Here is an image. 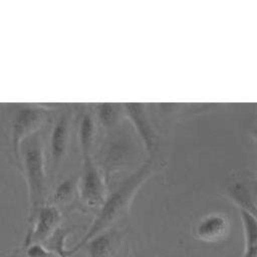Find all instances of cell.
I'll return each mask as SVG.
<instances>
[{
  "mask_svg": "<svg viewBox=\"0 0 257 257\" xmlns=\"http://www.w3.org/2000/svg\"><path fill=\"white\" fill-rule=\"evenodd\" d=\"M49 257H59V256H57L56 254H54V253H52V252H51V254L49 255Z\"/></svg>",
  "mask_w": 257,
  "mask_h": 257,
  "instance_id": "cell-16",
  "label": "cell"
},
{
  "mask_svg": "<svg viewBox=\"0 0 257 257\" xmlns=\"http://www.w3.org/2000/svg\"><path fill=\"white\" fill-rule=\"evenodd\" d=\"M230 232V220L222 213H210L203 216L194 228L196 239L205 243H219Z\"/></svg>",
  "mask_w": 257,
  "mask_h": 257,
  "instance_id": "cell-8",
  "label": "cell"
},
{
  "mask_svg": "<svg viewBox=\"0 0 257 257\" xmlns=\"http://www.w3.org/2000/svg\"><path fill=\"white\" fill-rule=\"evenodd\" d=\"M122 111L136 130L148 155L153 156L159 147L158 135L143 103H123Z\"/></svg>",
  "mask_w": 257,
  "mask_h": 257,
  "instance_id": "cell-7",
  "label": "cell"
},
{
  "mask_svg": "<svg viewBox=\"0 0 257 257\" xmlns=\"http://www.w3.org/2000/svg\"><path fill=\"white\" fill-rule=\"evenodd\" d=\"M107 192L103 173L93 157L83 158L82 169L77 180V194L81 203L87 208L99 209Z\"/></svg>",
  "mask_w": 257,
  "mask_h": 257,
  "instance_id": "cell-4",
  "label": "cell"
},
{
  "mask_svg": "<svg viewBox=\"0 0 257 257\" xmlns=\"http://www.w3.org/2000/svg\"><path fill=\"white\" fill-rule=\"evenodd\" d=\"M24 248L26 257H49L51 254L42 244H31Z\"/></svg>",
  "mask_w": 257,
  "mask_h": 257,
  "instance_id": "cell-15",
  "label": "cell"
},
{
  "mask_svg": "<svg viewBox=\"0 0 257 257\" xmlns=\"http://www.w3.org/2000/svg\"><path fill=\"white\" fill-rule=\"evenodd\" d=\"M119 240L120 232L112 230L111 228L96 235L84 246H86L89 251V257H109L119 243Z\"/></svg>",
  "mask_w": 257,
  "mask_h": 257,
  "instance_id": "cell-11",
  "label": "cell"
},
{
  "mask_svg": "<svg viewBox=\"0 0 257 257\" xmlns=\"http://www.w3.org/2000/svg\"><path fill=\"white\" fill-rule=\"evenodd\" d=\"M19 160L27 185L29 213L28 224L37 211L46 204L47 177L45 172L44 147L39 132L25 139L19 149Z\"/></svg>",
  "mask_w": 257,
  "mask_h": 257,
  "instance_id": "cell-2",
  "label": "cell"
},
{
  "mask_svg": "<svg viewBox=\"0 0 257 257\" xmlns=\"http://www.w3.org/2000/svg\"><path fill=\"white\" fill-rule=\"evenodd\" d=\"M71 126V113L68 109L60 112L53 122L49 138L51 175L54 176L61 166L68 149Z\"/></svg>",
  "mask_w": 257,
  "mask_h": 257,
  "instance_id": "cell-6",
  "label": "cell"
},
{
  "mask_svg": "<svg viewBox=\"0 0 257 257\" xmlns=\"http://www.w3.org/2000/svg\"><path fill=\"white\" fill-rule=\"evenodd\" d=\"M77 180H78V177L71 176L61 181L57 185L52 195V199H51L52 201L49 204H52L56 207L58 205L69 204L77 194Z\"/></svg>",
  "mask_w": 257,
  "mask_h": 257,
  "instance_id": "cell-13",
  "label": "cell"
},
{
  "mask_svg": "<svg viewBox=\"0 0 257 257\" xmlns=\"http://www.w3.org/2000/svg\"><path fill=\"white\" fill-rule=\"evenodd\" d=\"M155 170L152 160L142 164L137 170L126 176L111 192H107L104 202L99 207L94 219L79 242L69 250H65V255L74 254L80 250L90 239L96 235L111 229V227L128 213L132 202L142 188L149 180Z\"/></svg>",
  "mask_w": 257,
  "mask_h": 257,
  "instance_id": "cell-1",
  "label": "cell"
},
{
  "mask_svg": "<svg viewBox=\"0 0 257 257\" xmlns=\"http://www.w3.org/2000/svg\"><path fill=\"white\" fill-rule=\"evenodd\" d=\"M50 112V108L42 105L24 104L18 107L10 124L11 149L17 161H19L21 143L28 137L39 132L49 117Z\"/></svg>",
  "mask_w": 257,
  "mask_h": 257,
  "instance_id": "cell-3",
  "label": "cell"
},
{
  "mask_svg": "<svg viewBox=\"0 0 257 257\" xmlns=\"http://www.w3.org/2000/svg\"><path fill=\"white\" fill-rule=\"evenodd\" d=\"M60 222L61 213L58 207L46 203L37 211L34 219L29 224L23 246L43 244L60 227Z\"/></svg>",
  "mask_w": 257,
  "mask_h": 257,
  "instance_id": "cell-5",
  "label": "cell"
},
{
  "mask_svg": "<svg viewBox=\"0 0 257 257\" xmlns=\"http://www.w3.org/2000/svg\"><path fill=\"white\" fill-rule=\"evenodd\" d=\"M226 195L238 210H244L256 216L255 191L250 189V181L246 179L234 181L226 188Z\"/></svg>",
  "mask_w": 257,
  "mask_h": 257,
  "instance_id": "cell-9",
  "label": "cell"
},
{
  "mask_svg": "<svg viewBox=\"0 0 257 257\" xmlns=\"http://www.w3.org/2000/svg\"><path fill=\"white\" fill-rule=\"evenodd\" d=\"M244 232V252L242 257H257V223L256 216L239 210Z\"/></svg>",
  "mask_w": 257,
  "mask_h": 257,
  "instance_id": "cell-12",
  "label": "cell"
},
{
  "mask_svg": "<svg viewBox=\"0 0 257 257\" xmlns=\"http://www.w3.org/2000/svg\"><path fill=\"white\" fill-rule=\"evenodd\" d=\"M96 136V120L93 110L87 108L83 110L78 125V144L81 157H92V150Z\"/></svg>",
  "mask_w": 257,
  "mask_h": 257,
  "instance_id": "cell-10",
  "label": "cell"
},
{
  "mask_svg": "<svg viewBox=\"0 0 257 257\" xmlns=\"http://www.w3.org/2000/svg\"><path fill=\"white\" fill-rule=\"evenodd\" d=\"M120 109H122V105L116 103H97L93 110L95 120H98L104 127H110L116 123Z\"/></svg>",
  "mask_w": 257,
  "mask_h": 257,
  "instance_id": "cell-14",
  "label": "cell"
}]
</instances>
